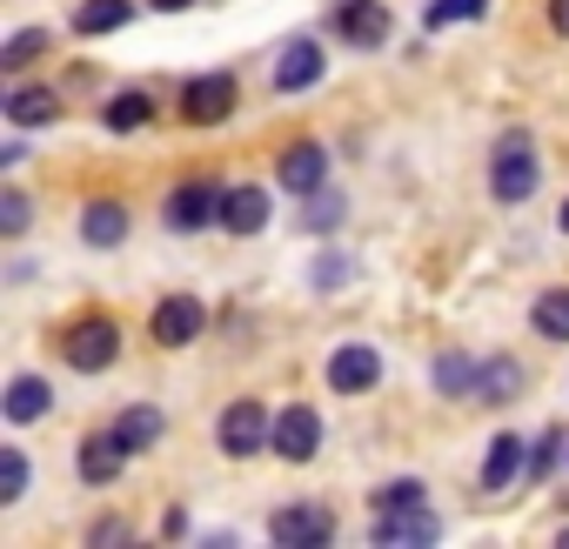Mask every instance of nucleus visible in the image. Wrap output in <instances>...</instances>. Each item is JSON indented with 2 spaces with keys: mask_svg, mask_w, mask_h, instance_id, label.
<instances>
[{
  "mask_svg": "<svg viewBox=\"0 0 569 549\" xmlns=\"http://www.w3.org/2000/svg\"><path fill=\"white\" fill-rule=\"evenodd\" d=\"M134 449L121 442V429H94L88 442H81V456H74V469H81V482H94V489H108L114 476H121V462H128Z\"/></svg>",
  "mask_w": 569,
  "mask_h": 549,
  "instance_id": "nucleus-14",
  "label": "nucleus"
},
{
  "mask_svg": "<svg viewBox=\"0 0 569 549\" xmlns=\"http://www.w3.org/2000/svg\"><path fill=\"white\" fill-rule=\"evenodd\" d=\"M8 121L14 128H48V121H61V94L54 88H14L8 94Z\"/></svg>",
  "mask_w": 569,
  "mask_h": 549,
  "instance_id": "nucleus-18",
  "label": "nucleus"
},
{
  "mask_svg": "<svg viewBox=\"0 0 569 549\" xmlns=\"http://www.w3.org/2000/svg\"><path fill=\"white\" fill-rule=\"evenodd\" d=\"M41 48H48V34H41V28H21V34H14L8 48H0V68H28V61H34Z\"/></svg>",
  "mask_w": 569,
  "mask_h": 549,
  "instance_id": "nucleus-29",
  "label": "nucleus"
},
{
  "mask_svg": "<svg viewBox=\"0 0 569 549\" xmlns=\"http://www.w3.org/2000/svg\"><path fill=\"white\" fill-rule=\"evenodd\" d=\"M274 174H281V188H289V194H322V181H329V148H322V141L281 148Z\"/></svg>",
  "mask_w": 569,
  "mask_h": 549,
  "instance_id": "nucleus-12",
  "label": "nucleus"
},
{
  "mask_svg": "<svg viewBox=\"0 0 569 549\" xmlns=\"http://www.w3.org/2000/svg\"><path fill=\"white\" fill-rule=\"evenodd\" d=\"M128 21H134V8H128V0H81L74 34H114V28H128Z\"/></svg>",
  "mask_w": 569,
  "mask_h": 549,
  "instance_id": "nucleus-21",
  "label": "nucleus"
},
{
  "mask_svg": "<svg viewBox=\"0 0 569 549\" xmlns=\"http://www.w3.org/2000/svg\"><path fill=\"white\" fill-rule=\"evenodd\" d=\"M536 181H542V161H536V141L516 128V134H502L496 141V161H489V194L496 201H529L536 194Z\"/></svg>",
  "mask_w": 569,
  "mask_h": 549,
  "instance_id": "nucleus-1",
  "label": "nucleus"
},
{
  "mask_svg": "<svg viewBox=\"0 0 569 549\" xmlns=\"http://www.w3.org/2000/svg\"><path fill=\"white\" fill-rule=\"evenodd\" d=\"M221 228H228V234H261V228H268V188H228Z\"/></svg>",
  "mask_w": 569,
  "mask_h": 549,
  "instance_id": "nucleus-16",
  "label": "nucleus"
},
{
  "mask_svg": "<svg viewBox=\"0 0 569 549\" xmlns=\"http://www.w3.org/2000/svg\"><path fill=\"white\" fill-rule=\"evenodd\" d=\"M114 356H121V322H114V316H81V322L61 329V362H68V369L101 376Z\"/></svg>",
  "mask_w": 569,
  "mask_h": 549,
  "instance_id": "nucleus-2",
  "label": "nucleus"
},
{
  "mask_svg": "<svg viewBox=\"0 0 569 549\" xmlns=\"http://www.w3.org/2000/svg\"><path fill=\"white\" fill-rule=\"evenodd\" d=\"M234 74H194L188 88H181V121L188 128H214V121H228L234 114Z\"/></svg>",
  "mask_w": 569,
  "mask_h": 549,
  "instance_id": "nucleus-8",
  "label": "nucleus"
},
{
  "mask_svg": "<svg viewBox=\"0 0 569 549\" xmlns=\"http://www.w3.org/2000/svg\"><path fill=\"white\" fill-rule=\"evenodd\" d=\"M88 542H94V549H108V542H128V522H114V516H108V522H94V529H88Z\"/></svg>",
  "mask_w": 569,
  "mask_h": 549,
  "instance_id": "nucleus-31",
  "label": "nucleus"
},
{
  "mask_svg": "<svg viewBox=\"0 0 569 549\" xmlns=\"http://www.w3.org/2000/svg\"><path fill=\"white\" fill-rule=\"evenodd\" d=\"M148 329H154V342H161V349H188V342L208 329V309H201L194 296H161V302H154V316H148Z\"/></svg>",
  "mask_w": 569,
  "mask_h": 549,
  "instance_id": "nucleus-10",
  "label": "nucleus"
},
{
  "mask_svg": "<svg viewBox=\"0 0 569 549\" xmlns=\"http://www.w3.org/2000/svg\"><path fill=\"white\" fill-rule=\"evenodd\" d=\"M101 121H108V134H134V128L154 121V101H148V94H114V101L101 108Z\"/></svg>",
  "mask_w": 569,
  "mask_h": 549,
  "instance_id": "nucleus-23",
  "label": "nucleus"
},
{
  "mask_svg": "<svg viewBox=\"0 0 569 549\" xmlns=\"http://www.w3.org/2000/svg\"><path fill=\"white\" fill-rule=\"evenodd\" d=\"M28 496V456L8 442V449H0V502H21Z\"/></svg>",
  "mask_w": 569,
  "mask_h": 549,
  "instance_id": "nucleus-28",
  "label": "nucleus"
},
{
  "mask_svg": "<svg viewBox=\"0 0 569 549\" xmlns=\"http://www.w3.org/2000/svg\"><path fill=\"white\" fill-rule=\"evenodd\" d=\"M148 8H161V14H181V8H194V0H148Z\"/></svg>",
  "mask_w": 569,
  "mask_h": 549,
  "instance_id": "nucleus-34",
  "label": "nucleus"
},
{
  "mask_svg": "<svg viewBox=\"0 0 569 549\" xmlns=\"http://www.w3.org/2000/svg\"><path fill=\"white\" fill-rule=\"evenodd\" d=\"M482 14H489V0H429L422 28H449V21H482Z\"/></svg>",
  "mask_w": 569,
  "mask_h": 549,
  "instance_id": "nucleus-27",
  "label": "nucleus"
},
{
  "mask_svg": "<svg viewBox=\"0 0 569 549\" xmlns=\"http://www.w3.org/2000/svg\"><path fill=\"white\" fill-rule=\"evenodd\" d=\"M562 549H569V529H562Z\"/></svg>",
  "mask_w": 569,
  "mask_h": 549,
  "instance_id": "nucleus-36",
  "label": "nucleus"
},
{
  "mask_svg": "<svg viewBox=\"0 0 569 549\" xmlns=\"http://www.w3.org/2000/svg\"><path fill=\"white\" fill-rule=\"evenodd\" d=\"M549 28H556V34L569 41V0H549Z\"/></svg>",
  "mask_w": 569,
  "mask_h": 549,
  "instance_id": "nucleus-33",
  "label": "nucleus"
},
{
  "mask_svg": "<svg viewBox=\"0 0 569 549\" xmlns=\"http://www.w3.org/2000/svg\"><path fill=\"white\" fill-rule=\"evenodd\" d=\"M81 234H88V248H121L128 241V208L121 201H88L81 208Z\"/></svg>",
  "mask_w": 569,
  "mask_h": 549,
  "instance_id": "nucleus-17",
  "label": "nucleus"
},
{
  "mask_svg": "<svg viewBox=\"0 0 569 549\" xmlns=\"http://www.w3.org/2000/svg\"><path fill=\"white\" fill-rule=\"evenodd\" d=\"M382 382V356L369 349V342H342L336 356H329V389L336 396H369Z\"/></svg>",
  "mask_w": 569,
  "mask_h": 549,
  "instance_id": "nucleus-11",
  "label": "nucleus"
},
{
  "mask_svg": "<svg viewBox=\"0 0 569 549\" xmlns=\"http://www.w3.org/2000/svg\"><path fill=\"white\" fill-rule=\"evenodd\" d=\"M329 28H336V41H349V48H382V41H389V8H382V0H336Z\"/></svg>",
  "mask_w": 569,
  "mask_h": 549,
  "instance_id": "nucleus-9",
  "label": "nucleus"
},
{
  "mask_svg": "<svg viewBox=\"0 0 569 549\" xmlns=\"http://www.w3.org/2000/svg\"><path fill=\"white\" fill-rule=\"evenodd\" d=\"M316 449H322V416H316V409L296 402V409L274 416V456H281V462H309Z\"/></svg>",
  "mask_w": 569,
  "mask_h": 549,
  "instance_id": "nucleus-13",
  "label": "nucleus"
},
{
  "mask_svg": "<svg viewBox=\"0 0 569 549\" xmlns=\"http://www.w3.org/2000/svg\"><path fill=\"white\" fill-rule=\"evenodd\" d=\"M369 536H376V542H389V549H402V542H436V536H442V522L429 516V496H422V502L369 509Z\"/></svg>",
  "mask_w": 569,
  "mask_h": 549,
  "instance_id": "nucleus-6",
  "label": "nucleus"
},
{
  "mask_svg": "<svg viewBox=\"0 0 569 549\" xmlns=\"http://www.w3.org/2000/svg\"><path fill=\"white\" fill-rule=\"evenodd\" d=\"M48 409H54V389H48L41 376H14V382H8V422H14V429H21V422H41Z\"/></svg>",
  "mask_w": 569,
  "mask_h": 549,
  "instance_id": "nucleus-20",
  "label": "nucleus"
},
{
  "mask_svg": "<svg viewBox=\"0 0 569 549\" xmlns=\"http://www.w3.org/2000/svg\"><path fill=\"white\" fill-rule=\"evenodd\" d=\"M114 429H121V442H128V449H154L168 422H161V409H148V402H134V409H128V416H121Z\"/></svg>",
  "mask_w": 569,
  "mask_h": 549,
  "instance_id": "nucleus-24",
  "label": "nucleus"
},
{
  "mask_svg": "<svg viewBox=\"0 0 569 549\" xmlns=\"http://www.w3.org/2000/svg\"><path fill=\"white\" fill-rule=\"evenodd\" d=\"M221 201H228V188H214V181H181V188L168 194L161 221H168L174 234H201V228L221 221Z\"/></svg>",
  "mask_w": 569,
  "mask_h": 549,
  "instance_id": "nucleus-3",
  "label": "nucleus"
},
{
  "mask_svg": "<svg viewBox=\"0 0 569 549\" xmlns=\"http://www.w3.org/2000/svg\"><path fill=\"white\" fill-rule=\"evenodd\" d=\"M529 322H536V336L569 342V289H542V296H536V309H529Z\"/></svg>",
  "mask_w": 569,
  "mask_h": 549,
  "instance_id": "nucleus-22",
  "label": "nucleus"
},
{
  "mask_svg": "<svg viewBox=\"0 0 569 549\" xmlns=\"http://www.w3.org/2000/svg\"><path fill=\"white\" fill-rule=\"evenodd\" d=\"M322 74H329V54H322L316 34H296L289 48L274 54V88L281 94H309V88H322Z\"/></svg>",
  "mask_w": 569,
  "mask_h": 549,
  "instance_id": "nucleus-7",
  "label": "nucleus"
},
{
  "mask_svg": "<svg viewBox=\"0 0 569 549\" xmlns=\"http://www.w3.org/2000/svg\"><path fill=\"white\" fill-rule=\"evenodd\" d=\"M476 376H482V362H469V356H442V362H436L442 396H476Z\"/></svg>",
  "mask_w": 569,
  "mask_h": 549,
  "instance_id": "nucleus-25",
  "label": "nucleus"
},
{
  "mask_svg": "<svg viewBox=\"0 0 569 549\" xmlns=\"http://www.w3.org/2000/svg\"><path fill=\"white\" fill-rule=\"evenodd\" d=\"M522 469H529V436H509V429H502V436H489V456H482V489H489V496H502Z\"/></svg>",
  "mask_w": 569,
  "mask_h": 549,
  "instance_id": "nucleus-15",
  "label": "nucleus"
},
{
  "mask_svg": "<svg viewBox=\"0 0 569 549\" xmlns=\"http://www.w3.org/2000/svg\"><path fill=\"white\" fill-rule=\"evenodd\" d=\"M221 449H228L234 462H248V456L274 449V422H268V409H261L254 396L228 402V416H221Z\"/></svg>",
  "mask_w": 569,
  "mask_h": 549,
  "instance_id": "nucleus-4",
  "label": "nucleus"
},
{
  "mask_svg": "<svg viewBox=\"0 0 569 549\" xmlns=\"http://www.w3.org/2000/svg\"><path fill=\"white\" fill-rule=\"evenodd\" d=\"M336 214H342V201H336V194H322V201H316V208H309V228H316V234H322V228H329V221H336Z\"/></svg>",
  "mask_w": 569,
  "mask_h": 549,
  "instance_id": "nucleus-32",
  "label": "nucleus"
},
{
  "mask_svg": "<svg viewBox=\"0 0 569 549\" xmlns=\"http://www.w3.org/2000/svg\"><path fill=\"white\" fill-rule=\"evenodd\" d=\"M476 396H482L489 409L516 402V396H522V369H516V356H489V362H482V376H476Z\"/></svg>",
  "mask_w": 569,
  "mask_h": 549,
  "instance_id": "nucleus-19",
  "label": "nucleus"
},
{
  "mask_svg": "<svg viewBox=\"0 0 569 549\" xmlns=\"http://www.w3.org/2000/svg\"><path fill=\"white\" fill-rule=\"evenodd\" d=\"M0 234H28V194L0 188Z\"/></svg>",
  "mask_w": 569,
  "mask_h": 549,
  "instance_id": "nucleus-30",
  "label": "nucleus"
},
{
  "mask_svg": "<svg viewBox=\"0 0 569 549\" xmlns=\"http://www.w3.org/2000/svg\"><path fill=\"white\" fill-rule=\"evenodd\" d=\"M562 456H569V436H556V429H549V436H536V442H529V469H522V476H529V482H542Z\"/></svg>",
  "mask_w": 569,
  "mask_h": 549,
  "instance_id": "nucleus-26",
  "label": "nucleus"
},
{
  "mask_svg": "<svg viewBox=\"0 0 569 549\" xmlns=\"http://www.w3.org/2000/svg\"><path fill=\"white\" fill-rule=\"evenodd\" d=\"M268 536H274L281 549H322V542L336 536V516H329L322 502H289V509L268 516Z\"/></svg>",
  "mask_w": 569,
  "mask_h": 549,
  "instance_id": "nucleus-5",
  "label": "nucleus"
},
{
  "mask_svg": "<svg viewBox=\"0 0 569 549\" xmlns=\"http://www.w3.org/2000/svg\"><path fill=\"white\" fill-rule=\"evenodd\" d=\"M562 234H569V201H562Z\"/></svg>",
  "mask_w": 569,
  "mask_h": 549,
  "instance_id": "nucleus-35",
  "label": "nucleus"
}]
</instances>
